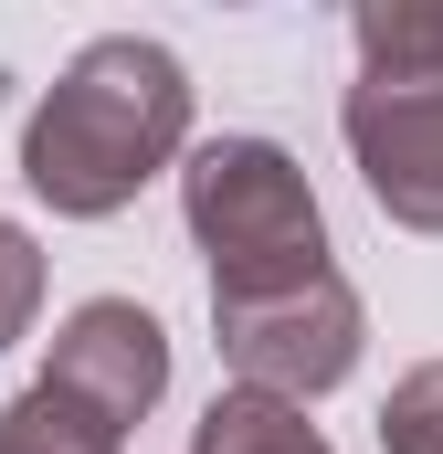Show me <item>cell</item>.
Masks as SVG:
<instances>
[{"label":"cell","instance_id":"obj_1","mask_svg":"<svg viewBox=\"0 0 443 454\" xmlns=\"http://www.w3.org/2000/svg\"><path fill=\"white\" fill-rule=\"evenodd\" d=\"M180 137H190V74H180V53L148 43V32H106L32 106V127H21V180L64 223H106V212H127L180 159Z\"/></svg>","mask_w":443,"mask_h":454},{"label":"cell","instance_id":"obj_2","mask_svg":"<svg viewBox=\"0 0 443 454\" xmlns=\"http://www.w3.org/2000/svg\"><path fill=\"white\" fill-rule=\"evenodd\" d=\"M180 212H190V243L212 254V307L328 275L317 191H307V169H296L275 137H212V148H190Z\"/></svg>","mask_w":443,"mask_h":454},{"label":"cell","instance_id":"obj_3","mask_svg":"<svg viewBox=\"0 0 443 454\" xmlns=\"http://www.w3.org/2000/svg\"><path fill=\"white\" fill-rule=\"evenodd\" d=\"M222 317V359L243 370V391H275V402H317L359 370V296L348 275H307V286H275V296H232Z\"/></svg>","mask_w":443,"mask_h":454},{"label":"cell","instance_id":"obj_4","mask_svg":"<svg viewBox=\"0 0 443 454\" xmlns=\"http://www.w3.org/2000/svg\"><path fill=\"white\" fill-rule=\"evenodd\" d=\"M338 127L359 148L369 201L412 232H443V74H359Z\"/></svg>","mask_w":443,"mask_h":454},{"label":"cell","instance_id":"obj_5","mask_svg":"<svg viewBox=\"0 0 443 454\" xmlns=\"http://www.w3.org/2000/svg\"><path fill=\"white\" fill-rule=\"evenodd\" d=\"M43 380H64L74 402H96L116 434H127V423L169 391V328H159L148 307H127V296H85V307L53 328Z\"/></svg>","mask_w":443,"mask_h":454},{"label":"cell","instance_id":"obj_6","mask_svg":"<svg viewBox=\"0 0 443 454\" xmlns=\"http://www.w3.org/2000/svg\"><path fill=\"white\" fill-rule=\"evenodd\" d=\"M190 454H328V434L296 412V402H275V391H222L212 412L190 423Z\"/></svg>","mask_w":443,"mask_h":454},{"label":"cell","instance_id":"obj_7","mask_svg":"<svg viewBox=\"0 0 443 454\" xmlns=\"http://www.w3.org/2000/svg\"><path fill=\"white\" fill-rule=\"evenodd\" d=\"M127 434H116L96 402H74L64 380H32L11 412H0V454H116Z\"/></svg>","mask_w":443,"mask_h":454},{"label":"cell","instance_id":"obj_8","mask_svg":"<svg viewBox=\"0 0 443 454\" xmlns=\"http://www.w3.org/2000/svg\"><path fill=\"white\" fill-rule=\"evenodd\" d=\"M348 32L369 74H443V0H359Z\"/></svg>","mask_w":443,"mask_h":454},{"label":"cell","instance_id":"obj_9","mask_svg":"<svg viewBox=\"0 0 443 454\" xmlns=\"http://www.w3.org/2000/svg\"><path fill=\"white\" fill-rule=\"evenodd\" d=\"M380 454H443V359L401 370L380 402Z\"/></svg>","mask_w":443,"mask_h":454},{"label":"cell","instance_id":"obj_10","mask_svg":"<svg viewBox=\"0 0 443 454\" xmlns=\"http://www.w3.org/2000/svg\"><path fill=\"white\" fill-rule=\"evenodd\" d=\"M32 307H43V254L21 223H0V348L32 328Z\"/></svg>","mask_w":443,"mask_h":454}]
</instances>
